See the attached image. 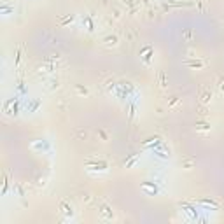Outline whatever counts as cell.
I'll list each match as a JSON object with an SVG mask.
<instances>
[{"mask_svg": "<svg viewBox=\"0 0 224 224\" xmlns=\"http://www.w3.org/2000/svg\"><path fill=\"white\" fill-rule=\"evenodd\" d=\"M195 126H196V131H209V130H210V124H209V123H203V121L196 123Z\"/></svg>", "mask_w": 224, "mask_h": 224, "instance_id": "8992f818", "label": "cell"}, {"mask_svg": "<svg viewBox=\"0 0 224 224\" xmlns=\"http://www.w3.org/2000/svg\"><path fill=\"white\" fill-rule=\"evenodd\" d=\"M191 165H193V159H189V161H186V163H184V166H186V168H191Z\"/></svg>", "mask_w": 224, "mask_h": 224, "instance_id": "ac0fdd59", "label": "cell"}, {"mask_svg": "<svg viewBox=\"0 0 224 224\" xmlns=\"http://www.w3.org/2000/svg\"><path fill=\"white\" fill-rule=\"evenodd\" d=\"M187 67H191V68H203L205 67V61H187Z\"/></svg>", "mask_w": 224, "mask_h": 224, "instance_id": "ba28073f", "label": "cell"}, {"mask_svg": "<svg viewBox=\"0 0 224 224\" xmlns=\"http://www.w3.org/2000/svg\"><path fill=\"white\" fill-rule=\"evenodd\" d=\"M75 91H77L79 95H88V89L82 88V86H75Z\"/></svg>", "mask_w": 224, "mask_h": 224, "instance_id": "7c38bea8", "label": "cell"}, {"mask_svg": "<svg viewBox=\"0 0 224 224\" xmlns=\"http://www.w3.org/2000/svg\"><path fill=\"white\" fill-rule=\"evenodd\" d=\"M100 214H102V217H103V219H112V217H114L112 210H110L107 205H102V207H100Z\"/></svg>", "mask_w": 224, "mask_h": 224, "instance_id": "3957f363", "label": "cell"}, {"mask_svg": "<svg viewBox=\"0 0 224 224\" xmlns=\"http://www.w3.org/2000/svg\"><path fill=\"white\" fill-rule=\"evenodd\" d=\"M184 37H186L187 40H191V39H193V32H191V30H186V33H184Z\"/></svg>", "mask_w": 224, "mask_h": 224, "instance_id": "5bb4252c", "label": "cell"}, {"mask_svg": "<svg viewBox=\"0 0 224 224\" xmlns=\"http://www.w3.org/2000/svg\"><path fill=\"white\" fill-rule=\"evenodd\" d=\"M137 159H138V154H133V156H131V158L126 161V168H131V166L137 163Z\"/></svg>", "mask_w": 224, "mask_h": 224, "instance_id": "9c48e42d", "label": "cell"}, {"mask_svg": "<svg viewBox=\"0 0 224 224\" xmlns=\"http://www.w3.org/2000/svg\"><path fill=\"white\" fill-rule=\"evenodd\" d=\"M159 86H161V88H166V82H165V74H163V72L159 74Z\"/></svg>", "mask_w": 224, "mask_h": 224, "instance_id": "4fadbf2b", "label": "cell"}, {"mask_svg": "<svg viewBox=\"0 0 224 224\" xmlns=\"http://www.w3.org/2000/svg\"><path fill=\"white\" fill-rule=\"evenodd\" d=\"M60 209H61V212H63L65 216H68V217H72V216H74L72 207H68V205H67V202H61V203H60Z\"/></svg>", "mask_w": 224, "mask_h": 224, "instance_id": "277c9868", "label": "cell"}, {"mask_svg": "<svg viewBox=\"0 0 224 224\" xmlns=\"http://www.w3.org/2000/svg\"><path fill=\"white\" fill-rule=\"evenodd\" d=\"M193 203L196 205H203V207H210V209H219V203L209 198H200V200H193Z\"/></svg>", "mask_w": 224, "mask_h": 224, "instance_id": "6da1fadb", "label": "cell"}, {"mask_svg": "<svg viewBox=\"0 0 224 224\" xmlns=\"http://www.w3.org/2000/svg\"><path fill=\"white\" fill-rule=\"evenodd\" d=\"M7 189H9V179H7V175H5V179H4V187H2V195H5Z\"/></svg>", "mask_w": 224, "mask_h": 224, "instance_id": "8fae6325", "label": "cell"}, {"mask_svg": "<svg viewBox=\"0 0 224 224\" xmlns=\"http://www.w3.org/2000/svg\"><path fill=\"white\" fill-rule=\"evenodd\" d=\"M177 103H179V98H173V100L170 102V105H168V107H173V105H177Z\"/></svg>", "mask_w": 224, "mask_h": 224, "instance_id": "e0dca14e", "label": "cell"}, {"mask_svg": "<svg viewBox=\"0 0 224 224\" xmlns=\"http://www.w3.org/2000/svg\"><path fill=\"white\" fill-rule=\"evenodd\" d=\"M219 89H221V91H223V93H224V77H223V79H221V84H219Z\"/></svg>", "mask_w": 224, "mask_h": 224, "instance_id": "d6986e66", "label": "cell"}, {"mask_svg": "<svg viewBox=\"0 0 224 224\" xmlns=\"http://www.w3.org/2000/svg\"><path fill=\"white\" fill-rule=\"evenodd\" d=\"M140 187H142V189H144L149 196H154V195L158 193V187H156V186H152V184H149V182H142V184H140Z\"/></svg>", "mask_w": 224, "mask_h": 224, "instance_id": "7a4b0ae2", "label": "cell"}, {"mask_svg": "<svg viewBox=\"0 0 224 224\" xmlns=\"http://www.w3.org/2000/svg\"><path fill=\"white\" fill-rule=\"evenodd\" d=\"M200 98H202V103H203V105H207V103H209V102L212 100V91L205 89V91L202 93V96H200Z\"/></svg>", "mask_w": 224, "mask_h": 224, "instance_id": "5b68a950", "label": "cell"}, {"mask_svg": "<svg viewBox=\"0 0 224 224\" xmlns=\"http://www.w3.org/2000/svg\"><path fill=\"white\" fill-rule=\"evenodd\" d=\"M19 60H21V51H18V54H16V67L19 65Z\"/></svg>", "mask_w": 224, "mask_h": 224, "instance_id": "9a60e30c", "label": "cell"}, {"mask_svg": "<svg viewBox=\"0 0 224 224\" xmlns=\"http://www.w3.org/2000/svg\"><path fill=\"white\" fill-rule=\"evenodd\" d=\"M98 135H100V137H102L103 140H107V133H105V131H102V130H98Z\"/></svg>", "mask_w": 224, "mask_h": 224, "instance_id": "2e32d148", "label": "cell"}, {"mask_svg": "<svg viewBox=\"0 0 224 224\" xmlns=\"http://www.w3.org/2000/svg\"><path fill=\"white\" fill-rule=\"evenodd\" d=\"M74 19H75V16H74V14H70L68 18H65V19L61 21V26H65V25H68V23H72Z\"/></svg>", "mask_w": 224, "mask_h": 224, "instance_id": "30bf717a", "label": "cell"}, {"mask_svg": "<svg viewBox=\"0 0 224 224\" xmlns=\"http://www.w3.org/2000/svg\"><path fill=\"white\" fill-rule=\"evenodd\" d=\"M103 42H105L107 46H116V44H117V37H116V35H109V37L103 39Z\"/></svg>", "mask_w": 224, "mask_h": 224, "instance_id": "52a82bcc", "label": "cell"}]
</instances>
